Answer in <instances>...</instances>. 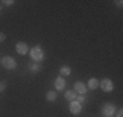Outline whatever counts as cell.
<instances>
[{"mask_svg": "<svg viewBox=\"0 0 123 117\" xmlns=\"http://www.w3.org/2000/svg\"><path fill=\"white\" fill-rule=\"evenodd\" d=\"M4 40H5V34L0 31V43H3V42H4Z\"/></svg>", "mask_w": 123, "mask_h": 117, "instance_id": "obj_18", "label": "cell"}, {"mask_svg": "<svg viewBox=\"0 0 123 117\" xmlns=\"http://www.w3.org/2000/svg\"><path fill=\"white\" fill-rule=\"evenodd\" d=\"M117 117H123V109L122 108H119L118 112H117Z\"/></svg>", "mask_w": 123, "mask_h": 117, "instance_id": "obj_19", "label": "cell"}, {"mask_svg": "<svg viewBox=\"0 0 123 117\" xmlns=\"http://www.w3.org/2000/svg\"><path fill=\"white\" fill-rule=\"evenodd\" d=\"M1 65L4 66V69H7V70H14L17 68V61L14 60V57L4 56L1 58Z\"/></svg>", "mask_w": 123, "mask_h": 117, "instance_id": "obj_2", "label": "cell"}, {"mask_svg": "<svg viewBox=\"0 0 123 117\" xmlns=\"http://www.w3.org/2000/svg\"><path fill=\"white\" fill-rule=\"evenodd\" d=\"M98 85H99V81L97 80V78H90L89 81H88V90H97L98 89Z\"/></svg>", "mask_w": 123, "mask_h": 117, "instance_id": "obj_10", "label": "cell"}, {"mask_svg": "<svg viewBox=\"0 0 123 117\" xmlns=\"http://www.w3.org/2000/svg\"><path fill=\"white\" fill-rule=\"evenodd\" d=\"M56 98H58L56 91H47V94H46V100L47 101H55Z\"/></svg>", "mask_w": 123, "mask_h": 117, "instance_id": "obj_13", "label": "cell"}, {"mask_svg": "<svg viewBox=\"0 0 123 117\" xmlns=\"http://www.w3.org/2000/svg\"><path fill=\"white\" fill-rule=\"evenodd\" d=\"M71 72H72V69L69 68L68 65H63V66H62V68L59 69V73H60L62 77H66V75H71Z\"/></svg>", "mask_w": 123, "mask_h": 117, "instance_id": "obj_12", "label": "cell"}, {"mask_svg": "<svg viewBox=\"0 0 123 117\" xmlns=\"http://www.w3.org/2000/svg\"><path fill=\"white\" fill-rule=\"evenodd\" d=\"M54 86H55V89H56V91H63V90L66 89V80H64L62 75L56 77L54 81Z\"/></svg>", "mask_w": 123, "mask_h": 117, "instance_id": "obj_8", "label": "cell"}, {"mask_svg": "<svg viewBox=\"0 0 123 117\" xmlns=\"http://www.w3.org/2000/svg\"><path fill=\"white\" fill-rule=\"evenodd\" d=\"M0 63H1V60H0Z\"/></svg>", "mask_w": 123, "mask_h": 117, "instance_id": "obj_20", "label": "cell"}, {"mask_svg": "<svg viewBox=\"0 0 123 117\" xmlns=\"http://www.w3.org/2000/svg\"><path fill=\"white\" fill-rule=\"evenodd\" d=\"M16 52L20 55V56H25V55L29 53V47L25 42H18L16 44Z\"/></svg>", "mask_w": 123, "mask_h": 117, "instance_id": "obj_7", "label": "cell"}, {"mask_svg": "<svg viewBox=\"0 0 123 117\" xmlns=\"http://www.w3.org/2000/svg\"><path fill=\"white\" fill-rule=\"evenodd\" d=\"M64 98L68 101H74V100H76V98H77V94H76L75 90H67V91L64 92Z\"/></svg>", "mask_w": 123, "mask_h": 117, "instance_id": "obj_9", "label": "cell"}, {"mask_svg": "<svg viewBox=\"0 0 123 117\" xmlns=\"http://www.w3.org/2000/svg\"><path fill=\"white\" fill-rule=\"evenodd\" d=\"M114 3H115V5L118 8H122L123 7V1H122V0H117V1H114Z\"/></svg>", "mask_w": 123, "mask_h": 117, "instance_id": "obj_17", "label": "cell"}, {"mask_svg": "<svg viewBox=\"0 0 123 117\" xmlns=\"http://www.w3.org/2000/svg\"><path fill=\"white\" fill-rule=\"evenodd\" d=\"M98 87H101V90L104 92H111L114 90V83L111 80H109V78H104V80L99 82Z\"/></svg>", "mask_w": 123, "mask_h": 117, "instance_id": "obj_3", "label": "cell"}, {"mask_svg": "<svg viewBox=\"0 0 123 117\" xmlns=\"http://www.w3.org/2000/svg\"><path fill=\"white\" fill-rule=\"evenodd\" d=\"M7 89V82L5 81H0V92H3Z\"/></svg>", "mask_w": 123, "mask_h": 117, "instance_id": "obj_15", "label": "cell"}, {"mask_svg": "<svg viewBox=\"0 0 123 117\" xmlns=\"http://www.w3.org/2000/svg\"><path fill=\"white\" fill-rule=\"evenodd\" d=\"M115 111L117 108L113 103H106L102 107V115H104V117H113L115 115Z\"/></svg>", "mask_w": 123, "mask_h": 117, "instance_id": "obj_4", "label": "cell"}, {"mask_svg": "<svg viewBox=\"0 0 123 117\" xmlns=\"http://www.w3.org/2000/svg\"><path fill=\"white\" fill-rule=\"evenodd\" d=\"M81 111H83V104H80L77 100L69 101V112H71L72 115L77 116L81 113Z\"/></svg>", "mask_w": 123, "mask_h": 117, "instance_id": "obj_5", "label": "cell"}, {"mask_svg": "<svg viewBox=\"0 0 123 117\" xmlns=\"http://www.w3.org/2000/svg\"><path fill=\"white\" fill-rule=\"evenodd\" d=\"M76 100H77L80 104H84V103H85V100H86V99H85V96H84V95H77Z\"/></svg>", "mask_w": 123, "mask_h": 117, "instance_id": "obj_14", "label": "cell"}, {"mask_svg": "<svg viewBox=\"0 0 123 117\" xmlns=\"http://www.w3.org/2000/svg\"><path fill=\"white\" fill-rule=\"evenodd\" d=\"M74 90L76 91V94H79V95H85V94L88 92V87H86V85L84 83V82H81V81L75 82V85H74Z\"/></svg>", "mask_w": 123, "mask_h": 117, "instance_id": "obj_6", "label": "cell"}, {"mask_svg": "<svg viewBox=\"0 0 123 117\" xmlns=\"http://www.w3.org/2000/svg\"><path fill=\"white\" fill-rule=\"evenodd\" d=\"M42 69V65H41V63H30L29 64V70H30L31 73H38L39 70Z\"/></svg>", "mask_w": 123, "mask_h": 117, "instance_id": "obj_11", "label": "cell"}, {"mask_svg": "<svg viewBox=\"0 0 123 117\" xmlns=\"http://www.w3.org/2000/svg\"><path fill=\"white\" fill-rule=\"evenodd\" d=\"M1 3H4L5 7H11V5L14 4V0H3Z\"/></svg>", "mask_w": 123, "mask_h": 117, "instance_id": "obj_16", "label": "cell"}, {"mask_svg": "<svg viewBox=\"0 0 123 117\" xmlns=\"http://www.w3.org/2000/svg\"><path fill=\"white\" fill-rule=\"evenodd\" d=\"M29 56L34 63H42L45 60V52L39 44H36L34 47H31V49H29Z\"/></svg>", "mask_w": 123, "mask_h": 117, "instance_id": "obj_1", "label": "cell"}]
</instances>
